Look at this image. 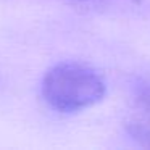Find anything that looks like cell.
I'll list each match as a JSON object with an SVG mask.
<instances>
[{"instance_id":"obj_2","label":"cell","mask_w":150,"mask_h":150,"mask_svg":"<svg viewBox=\"0 0 150 150\" xmlns=\"http://www.w3.org/2000/svg\"><path fill=\"white\" fill-rule=\"evenodd\" d=\"M131 134L150 147V126H147V124H132Z\"/></svg>"},{"instance_id":"obj_1","label":"cell","mask_w":150,"mask_h":150,"mask_svg":"<svg viewBox=\"0 0 150 150\" xmlns=\"http://www.w3.org/2000/svg\"><path fill=\"white\" fill-rule=\"evenodd\" d=\"M42 97L60 113H78L97 105L107 94L103 78L79 62H62L44 74Z\"/></svg>"}]
</instances>
